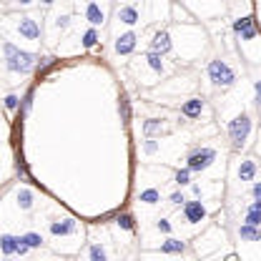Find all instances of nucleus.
<instances>
[{
	"mask_svg": "<svg viewBox=\"0 0 261 261\" xmlns=\"http://www.w3.org/2000/svg\"><path fill=\"white\" fill-rule=\"evenodd\" d=\"M118 18H121L126 26H133V23H138V11H136L133 6H126V8L118 11Z\"/></svg>",
	"mask_w": 261,
	"mask_h": 261,
	"instance_id": "17",
	"label": "nucleus"
},
{
	"mask_svg": "<svg viewBox=\"0 0 261 261\" xmlns=\"http://www.w3.org/2000/svg\"><path fill=\"white\" fill-rule=\"evenodd\" d=\"M31 103H33V93H26V98H23V108L31 111Z\"/></svg>",
	"mask_w": 261,
	"mask_h": 261,
	"instance_id": "31",
	"label": "nucleus"
},
{
	"mask_svg": "<svg viewBox=\"0 0 261 261\" xmlns=\"http://www.w3.org/2000/svg\"><path fill=\"white\" fill-rule=\"evenodd\" d=\"M28 251H31V248H28V246H26V243L21 241V236H18V253L23 256V253H28Z\"/></svg>",
	"mask_w": 261,
	"mask_h": 261,
	"instance_id": "36",
	"label": "nucleus"
},
{
	"mask_svg": "<svg viewBox=\"0 0 261 261\" xmlns=\"http://www.w3.org/2000/svg\"><path fill=\"white\" fill-rule=\"evenodd\" d=\"M146 61H148V66H151L156 73H163V63H161V56H156V53H148V56H146Z\"/></svg>",
	"mask_w": 261,
	"mask_h": 261,
	"instance_id": "25",
	"label": "nucleus"
},
{
	"mask_svg": "<svg viewBox=\"0 0 261 261\" xmlns=\"http://www.w3.org/2000/svg\"><path fill=\"white\" fill-rule=\"evenodd\" d=\"M0 251L3 253H18V236H11V233H3L0 236Z\"/></svg>",
	"mask_w": 261,
	"mask_h": 261,
	"instance_id": "13",
	"label": "nucleus"
},
{
	"mask_svg": "<svg viewBox=\"0 0 261 261\" xmlns=\"http://www.w3.org/2000/svg\"><path fill=\"white\" fill-rule=\"evenodd\" d=\"M18 106H21V98L18 96H8L6 98V108L8 111H18Z\"/></svg>",
	"mask_w": 261,
	"mask_h": 261,
	"instance_id": "28",
	"label": "nucleus"
},
{
	"mask_svg": "<svg viewBox=\"0 0 261 261\" xmlns=\"http://www.w3.org/2000/svg\"><path fill=\"white\" fill-rule=\"evenodd\" d=\"M158 231H163V233H168V231H171V223H168L166 218H161V221H158Z\"/></svg>",
	"mask_w": 261,
	"mask_h": 261,
	"instance_id": "30",
	"label": "nucleus"
},
{
	"mask_svg": "<svg viewBox=\"0 0 261 261\" xmlns=\"http://www.w3.org/2000/svg\"><path fill=\"white\" fill-rule=\"evenodd\" d=\"M76 231V221L73 218H63V221H53L51 223V233L53 236H68Z\"/></svg>",
	"mask_w": 261,
	"mask_h": 261,
	"instance_id": "10",
	"label": "nucleus"
},
{
	"mask_svg": "<svg viewBox=\"0 0 261 261\" xmlns=\"http://www.w3.org/2000/svg\"><path fill=\"white\" fill-rule=\"evenodd\" d=\"M156 148H158L156 141H148V143H146V153H156Z\"/></svg>",
	"mask_w": 261,
	"mask_h": 261,
	"instance_id": "35",
	"label": "nucleus"
},
{
	"mask_svg": "<svg viewBox=\"0 0 261 261\" xmlns=\"http://www.w3.org/2000/svg\"><path fill=\"white\" fill-rule=\"evenodd\" d=\"M18 33H21L23 38H28V41H38V38H41V28H38V23H36L33 18H21Z\"/></svg>",
	"mask_w": 261,
	"mask_h": 261,
	"instance_id": "7",
	"label": "nucleus"
},
{
	"mask_svg": "<svg viewBox=\"0 0 261 261\" xmlns=\"http://www.w3.org/2000/svg\"><path fill=\"white\" fill-rule=\"evenodd\" d=\"M68 23H71V18H68V16H63V18H58V23H56V26H58L61 31H66V28H68Z\"/></svg>",
	"mask_w": 261,
	"mask_h": 261,
	"instance_id": "29",
	"label": "nucleus"
},
{
	"mask_svg": "<svg viewBox=\"0 0 261 261\" xmlns=\"http://www.w3.org/2000/svg\"><path fill=\"white\" fill-rule=\"evenodd\" d=\"M248 133H251V118H248V113H238V116L228 123V138H231V146H233V148H241V146L246 143Z\"/></svg>",
	"mask_w": 261,
	"mask_h": 261,
	"instance_id": "2",
	"label": "nucleus"
},
{
	"mask_svg": "<svg viewBox=\"0 0 261 261\" xmlns=\"http://www.w3.org/2000/svg\"><path fill=\"white\" fill-rule=\"evenodd\" d=\"M161 131H163V123L156 121V118H151V121L143 123V133H146V136H156V133H161Z\"/></svg>",
	"mask_w": 261,
	"mask_h": 261,
	"instance_id": "20",
	"label": "nucleus"
},
{
	"mask_svg": "<svg viewBox=\"0 0 261 261\" xmlns=\"http://www.w3.org/2000/svg\"><path fill=\"white\" fill-rule=\"evenodd\" d=\"M251 193H253V198H256V201H261V183H253Z\"/></svg>",
	"mask_w": 261,
	"mask_h": 261,
	"instance_id": "33",
	"label": "nucleus"
},
{
	"mask_svg": "<svg viewBox=\"0 0 261 261\" xmlns=\"http://www.w3.org/2000/svg\"><path fill=\"white\" fill-rule=\"evenodd\" d=\"M86 18H88L93 26H101V23H103V11H101V6L88 3V6H86Z\"/></svg>",
	"mask_w": 261,
	"mask_h": 261,
	"instance_id": "15",
	"label": "nucleus"
},
{
	"mask_svg": "<svg viewBox=\"0 0 261 261\" xmlns=\"http://www.w3.org/2000/svg\"><path fill=\"white\" fill-rule=\"evenodd\" d=\"M178 186H186L188 181H191V171L188 168H181V171H176V178H173Z\"/></svg>",
	"mask_w": 261,
	"mask_h": 261,
	"instance_id": "26",
	"label": "nucleus"
},
{
	"mask_svg": "<svg viewBox=\"0 0 261 261\" xmlns=\"http://www.w3.org/2000/svg\"><path fill=\"white\" fill-rule=\"evenodd\" d=\"M116 223H118L121 228H126V231H133V226H136V223H133V216H131V213H121V216L116 218Z\"/></svg>",
	"mask_w": 261,
	"mask_h": 261,
	"instance_id": "23",
	"label": "nucleus"
},
{
	"mask_svg": "<svg viewBox=\"0 0 261 261\" xmlns=\"http://www.w3.org/2000/svg\"><path fill=\"white\" fill-rule=\"evenodd\" d=\"M3 53H6V66L13 73H31V68L36 66V56L28 51H18L13 43H6Z\"/></svg>",
	"mask_w": 261,
	"mask_h": 261,
	"instance_id": "1",
	"label": "nucleus"
},
{
	"mask_svg": "<svg viewBox=\"0 0 261 261\" xmlns=\"http://www.w3.org/2000/svg\"><path fill=\"white\" fill-rule=\"evenodd\" d=\"M243 223H248V226H261V201H253L248 208H246V218H243Z\"/></svg>",
	"mask_w": 261,
	"mask_h": 261,
	"instance_id": "12",
	"label": "nucleus"
},
{
	"mask_svg": "<svg viewBox=\"0 0 261 261\" xmlns=\"http://www.w3.org/2000/svg\"><path fill=\"white\" fill-rule=\"evenodd\" d=\"M238 236H241L243 241H261V228H256V226H248V223H241V228H238Z\"/></svg>",
	"mask_w": 261,
	"mask_h": 261,
	"instance_id": "14",
	"label": "nucleus"
},
{
	"mask_svg": "<svg viewBox=\"0 0 261 261\" xmlns=\"http://www.w3.org/2000/svg\"><path fill=\"white\" fill-rule=\"evenodd\" d=\"M141 201H146V203H158V201H161V193H158L156 188L141 191Z\"/></svg>",
	"mask_w": 261,
	"mask_h": 261,
	"instance_id": "22",
	"label": "nucleus"
},
{
	"mask_svg": "<svg viewBox=\"0 0 261 261\" xmlns=\"http://www.w3.org/2000/svg\"><path fill=\"white\" fill-rule=\"evenodd\" d=\"M133 48H136V33H123L116 41V53H121V56H128Z\"/></svg>",
	"mask_w": 261,
	"mask_h": 261,
	"instance_id": "9",
	"label": "nucleus"
},
{
	"mask_svg": "<svg viewBox=\"0 0 261 261\" xmlns=\"http://www.w3.org/2000/svg\"><path fill=\"white\" fill-rule=\"evenodd\" d=\"M183 216H186L188 223H198V221L206 218V208H203L201 201H188V203L183 206Z\"/></svg>",
	"mask_w": 261,
	"mask_h": 261,
	"instance_id": "5",
	"label": "nucleus"
},
{
	"mask_svg": "<svg viewBox=\"0 0 261 261\" xmlns=\"http://www.w3.org/2000/svg\"><path fill=\"white\" fill-rule=\"evenodd\" d=\"M168 51H171V36H168L166 31H158V33L153 36V41H151V53L163 56V53H168Z\"/></svg>",
	"mask_w": 261,
	"mask_h": 261,
	"instance_id": "8",
	"label": "nucleus"
},
{
	"mask_svg": "<svg viewBox=\"0 0 261 261\" xmlns=\"http://www.w3.org/2000/svg\"><path fill=\"white\" fill-rule=\"evenodd\" d=\"M91 261H106V251H103V246H91Z\"/></svg>",
	"mask_w": 261,
	"mask_h": 261,
	"instance_id": "27",
	"label": "nucleus"
},
{
	"mask_svg": "<svg viewBox=\"0 0 261 261\" xmlns=\"http://www.w3.org/2000/svg\"><path fill=\"white\" fill-rule=\"evenodd\" d=\"M208 78H211L213 86L228 88V86L236 81V73L231 71L228 63H223V61H211V63H208Z\"/></svg>",
	"mask_w": 261,
	"mask_h": 261,
	"instance_id": "3",
	"label": "nucleus"
},
{
	"mask_svg": "<svg viewBox=\"0 0 261 261\" xmlns=\"http://www.w3.org/2000/svg\"><path fill=\"white\" fill-rule=\"evenodd\" d=\"M6 261H11V258H6Z\"/></svg>",
	"mask_w": 261,
	"mask_h": 261,
	"instance_id": "37",
	"label": "nucleus"
},
{
	"mask_svg": "<svg viewBox=\"0 0 261 261\" xmlns=\"http://www.w3.org/2000/svg\"><path fill=\"white\" fill-rule=\"evenodd\" d=\"M201 111H203V101H201V98H191V101H186L183 108H181V113H183L186 118H198Z\"/></svg>",
	"mask_w": 261,
	"mask_h": 261,
	"instance_id": "11",
	"label": "nucleus"
},
{
	"mask_svg": "<svg viewBox=\"0 0 261 261\" xmlns=\"http://www.w3.org/2000/svg\"><path fill=\"white\" fill-rule=\"evenodd\" d=\"M181 201H186V198H183V193H171V203L181 206Z\"/></svg>",
	"mask_w": 261,
	"mask_h": 261,
	"instance_id": "32",
	"label": "nucleus"
},
{
	"mask_svg": "<svg viewBox=\"0 0 261 261\" xmlns=\"http://www.w3.org/2000/svg\"><path fill=\"white\" fill-rule=\"evenodd\" d=\"M161 251H163V253H183V251H186V243L178 241V238H168V241H163Z\"/></svg>",
	"mask_w": 261,
	"mask_h": 261,
	"instance_id": "18",
	"label": "nucleus"
},
{
	"mask_svg": "<svg viewBox=\"0 0 261 261\" xmlns=\"http://www.w3.org/2000/svg\"><path fill=\"white\" fill-rule=\"evenodd\" d=\"M21 241H23L28 248H38V246H43V238H41V233H36V231L23 233V236H21Z\"/></svg>",
	"mask_w": 261,
	"mask_h": 261,
	"instance_id": "19",
	"label": "nucleus"
},
{
	"mask_svg": "<svg viewBox=\"0 0 261 261\" xmlns=\"http://www.w3.org/2000/svg\"><path fill=\"white\" fill-rule=\"evenodd\" d=\"M253 91H256V103H258V108H261V81H256Z\"/></svg>",
	"mask_w": 261,
	"mask_h": 261,
	"instance_id": "34",
	"label": "nucleus"
},
{
	"mask_svg": "<svg viewBox=\"0 0 261 261\" xmlns=\"http://www.w3.org/2000/svg\"><path fill=\"white\" fill-rule=\"evenodd\" d=\"M253 176H256V163H253V161H241V166H238V178H241V181H253Z\"/></svg>",
	"mask_w": 261,
	"mask_h": 261,
	"instance_id": "16",
	"label": "nucleus"
},
{
	"mask_svg": "<svg viewBox=\"0 0 261 261\" xmlns=\"http://www.w3.org/2000/svg\"><path fill=\"white\" fill-rule=\"evenodd\" d=\"M233 31L243 38V41H251V38H256V21L248 16V18H241V21H236L233 23Z\"/></svg>",
	"mask_w": 261,
	"mask_h": 261,
	"instance_id": "6",
	"label": "nucleus"
},
{
	"mask_svg": "<svg viewBox=\"0 0 261 261\" xmlns=\"http://www.w3.org/2000/svg\"><path fill=\"white\" fill-rule=\"evenodd\" d=\"M18 203H21V208H23V211H28V208L33 206V193H31L28 188H26V191H21V193H18Z\"/></svg>",
	"mask_w": 261,
	"mask_h": 261,
	"instance_id": "21",
	"label": "nucleus"
},
{
	"mask_svg": "<svg viewBox=\"0 0 261 261\" xmlns=\"http://www.w3.org/2000/svg\"><path fill=\"white\" fill-rule=\"evenodd\" d=\"M96 43H98V33H96V28L86 31V33H83V46H86V48H93Z\"/></svg>",
	"mask_w": 261,
	"mask_h": 261,
	"instance_id": "24",
	"label": "nucleus"
},
{
	"mask_svg": "<svg viewBox=\"0 0 261 261\" xmlns=\"http://www.w3.org/2000/svg\"><path fill=\"white\" fill-rule=\"evenodd\" d=\"M213 161H216L213 148H198V151H193L188 156V171H206Z\"/></svg>",
	"mask_w": 261,
	"mask_h": 261,
	"instance_id": "4",
	"label": "nucleus"
}]
</instances>
